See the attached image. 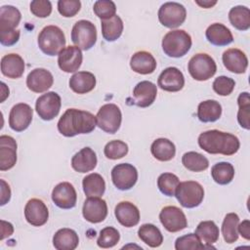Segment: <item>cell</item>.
Here are the masks:
<instances>
[{
    "label": "cell",
    "instance_id": "10",
    "mask_svg": "<svg viewBox=\"0 0 250 250\" xmlns=\"http://www.w3.org/2000/svg\"><path fill=\"white\" fill-rule=\"evenodd\" d=\"M111 180L116 188L128 190L136 185L138 181V171L132 164L120 163L112 168Z\"/></svg>",
    "mask_w": 250,
    "mask_h": 250
},
{
    "label": "cell",
    "instance_id": "9",
    "mask_svg": "<svg viewBox=\"0 0 250 250\" xmlns=\"http://www.w3.org/2000/svg\"><path fill=\"white\" fill-rule=\"evenodd\" d=\"M187 17L186 8L177 2H166L158 10L160 23L168 28H176L184 23Z\"/></svg>",
    "mask_w": 250,
    "mask_h": 250
},
{
    "label": "cell",
    "instance_id": "41",
    "mask_svg": "<svg viewBox=\"0 0 250 250\" xmlns=\"http://www.w3.org/2000/svg\"><path fill=\"white\" fill-rule=\"evenodd\" d=\"M237 104L239 106L237 112V121L239 125L246 129H250V98L248 92H243L238 96Z\"/></svg>",
    "mask_w": 250,
    "mask_h": 250
},
{
    "label": "cell",
    "instance_id": "25",
    "mask_svg": "<svg viewBox=\"0 0 250 250\" xmlns=\"http://www.w3.org/2000/svg\"><path fill=\"white\" fill-rule=\"evenodd\" d=\"M97 155L91 147H84L71 158V167L79 173H87L97 166Z\"/></svg>",
    "mask_w": 250,
    "mask_h": 250
},
{
    "label": "cell",
    "instance_id": "40",
    "mask_svg": "<svg viewBox=\"0 0 250 250\" xmlns=\"http://www.w3.org/2000/svg\"><path fill=\"white\" fill-rule=\"evenodd\" d=\"M211 176L217 184L228 185L234 177V168L229 162H219L213 165Z\"/></svg>",
    "mask_w": 250,
    "mask_h": 250
},
{
    "label": "cell",
    "instance_id": "26",
    "mask_svg": "<svg viewBox=\"0 0 250 250\" xmlns=\"http://www.w3.org/2000/svg\"><path fill=\"white\" fill-rule=\"evenodd\" d=\"M130 66L136 73L150 74L156 68V61L149 52L139 51L131 57Z\"/></svg>",
    "mask_w": 250,
    "mask_h": 250
},
{
    "label": "cell",
    "instance_id": "35",
    "mask_svg": "<svg viewBox=\"0 0 250 250\" xmlns=\"http://www.w3.org/2000/svg\"><path fill=\"white\" fill-rule=\"evenodd\" d=\"M123 31V21L117 15L108 19L102 20V34L104 39L108 42L117 40Z\"/></svg>",
    "mask_w": 250,
    "mask_h": 250
},
{
    "label": "cell",
    "instance_id": "38",
    "mask_svg": "<svg viewBox=\"0 0 250 250\" xmlns=\"http://www.w3.org/2000/svg\"><path fill=\"white\" fill-rule=\"evenodd\" d=\"M239 224V217L235 213H229L226 215L222 224V234L224 240L231 244L238 239L237 227Z\"/></svg>",
    "mask_w": 250,
    "mask_h": 250
},
{
    "label": "cell",
    "instance_id": "39",
    "mask_svg": "<svg viewBox=\"0 0 250 250\" xmlns=\"http://www.w3.org/2000/svg\"><path fill=\"white\" fill-rule=\"evenodd\" d=\"M182 163L189 171L201 172L209 167L208 159L196 151L186 152L182 157Z\"/></svg>",
    "mask_w": 250,
    "mask_h": 250
},
{
    "label": "cell",
    "instance_id": "2",
    "mask_svg": "<svg viewBox=\"0 0 250 250\" xmlns=\"http://www.w3.org/2000/svg\"><path fill=\"white\" fill-rule=\"evenodd\" d=\"M199 146L211 154L232 155L239 149L240 143L236 136L220 130H208L198 137Z\"/></svg>",
    "mask_w": 250,
    "mask_h": 250
},
{
    "label": "cell",
    "instance_id": "51",
    "mask_svg": "<svg viewBox=\"0 0 250 250\" xmlns=\"http://www.w3.org/2000/svg\"><path fill=\"white\" fill-rule=\"evenodd\" d=\"M1 206L5 205L6 203L9 202L10 198H11V189L9 185L3 180L1 179Z\"/></svg>",
    "mask_w": 250,
    "mask_h": 250
},
{
    "label": "cell",
    "instance_id": "22",
    "mask_svg": "<svg viewBox=\"0 0 250 250\" xmlns=\"http://www.w3.org/2000/svg\"><path fill=\"white\" fill-rule=\"evenodd\" d=\"M222 60L225 67L233 73H244L248 66V59L245 53L237 48H230L225 51Z\"/></svg>",
    "mask_w": 250,
    "mask_h": 250
},
{
    "label": "cell",
    "instance_id": "13",
    "mask_svg": "<svg viewBox=\"0 0 250 250\" xmlns=\"http://www.w3.org/2000/svg\"><path fill=\"white\" fill-rule=\"evenodd\" d=\"M33 109L27 104H15L9 114V126L16 132H22L28 128L32 121Z\"/></svg>",
    "mask_w": 250,
    "mask_h": 250
},
{
    "label": "cell",
    "instance_id": "45",
    "mask_svg": "<svg viewBox=\"0 0 250 250\" xmlns=\"http://www.w3.org/2000/svg\"><path fill=\"white\" fill-rule=\"evenodd\" d=\"M206 246L201 242L200 238L195 233H188L180 236L175 241L176 250H188V249H203Z\"/></svg>",
    "mask_w": 250,
    "mask_h": 250
},
{
    "label": "cell",
    "instance_id": "17",
    "mask_svg": "<svg viewBox=\"0 0 250 250\" xmlns=\"http://www.w3.org/2000/svg\"><path fill=\"white\" fill-rule=\"evenodd\" d=\"M156 95L157 88L154 83L146 80L141 81L133 90L132 104L139 107H147L153 104Z\"/></svg>",
    "mask_w": 250,
    "mask_h": 250
},
{
    "label": "cell",
    "instance_id": "21",
    "mask_svg": "<svg viewBox=\"0 0 250 250\" xmlns=\"http://www.w3.org/2000/svg\"><path fill=\"white\" fill-rule=\"evenodd\" d=\"M17 162V143L14 138L6 135L0 137V170L6 171Z\"/></svg>",
    "mask_w": 250,
    "mask_h": 250
},
{
    "label": "cell",
    "instance_id": "18",
    "mask_svg": "<svg viewBox=\"0 0 250 250\" xmlns=\"http://www.w3.org/2000/svg\"><path fill=\"white\" fill-rule=\"evenodd\" d=\"M83 60L81 50L76 46H68L58 55L59 67L67 73L75 72L81 66Z\"/></svg>",
    "mask_w": 250,
    "mask_h": 250
},
{
    "label": "cell",
    "instance_id": "30",
    "mask_svg": "<svg viewBox=\"0 0 250 250\" xmlns=\"http://www.w3.org/2000/svg\"><path fill=\"white\" fill-rule=\"evenodd\" d=\"M150 151L154 158L159 161H169L176 154L175 145L168 139H156L150 146Z\"/></svg>",
    "mask_w": 250,
    "mask_h": 250
},
{
    "label": "cell",
    "instance_id": "44",
    "mask_svg": "<svg viewBox=\"0 0 250 250\" xmlns=\"http://www.w3.org/2000/svg\"><path fill=\"white\" fill-rule=\"evenodd\" d=\"M104 153L106 158L116 160L124 157L128 153V146L120 140H113L105 145Z\"/></svg>",
    "mask_w": 250,
    "mask_h": 250
},
{
    "label": "cell",
    "instance_id": "15",
    "mask_svg": "<svg viewBox=\"0 0 250 250\" xmlns=\"http://www.w3.org/2000/svg\"><path fill=\"white\" fill-rule=\"evenodd\" d=\"M82 214L84 219L92 224L101 223L107 216L106 202L97 196L88 197L84 201Z\"/></svg>",
    "mask_w": 250,
    "mask_h": 250
},
{
    "label": "cell",
    "instance_id": "8",
    "mask_svg": "<svg viewBox=\"0 0 250 250\" xmlns=\"http://www.w3.org/2000/svg\"><path fill=\"white\" fill-rule=\"evenodd\" d=\"M97 126L108 134H114L118 131L122 121L120 108L114 104H105L96 115Z\"/></svg>",
    "mask_w": 250,
    "mask_h": 250
},
{
    "label": "cell",
    "instance_id": "23",
    "mask_svg": "<svg viewBox=\"0 0 250 250\" xmlns=\"http://www.w3.org/2000/svg\"><path fill=\"white\" fill-rule=\"evenodd\" d=\"M117 221L126 228L135 227L140 222V211L138 207L130 201L119 202L114 209Z\"/></svg>",
    "mask_w": 250,
    "mask_h": 250
},
{
    "label": "cell",
    "instance_id": "4",
    "mask_svg": "<svg viewBox=\"0 0 250 250\" xmlns=\"http://www.w3.org/2000/svg\"><path fill=\"white\" fill-rule=\"evenodd\" d=\"M38 46L48 56L59 55L65 46L63 31L56 25L45 26L38 35Z\"/></svg>",
    "mask_w": 250,
    "mask_h": 250
},
{
    "label": "cell",
    "instance_id": "52",
    "mask_svg": "<svg viewBox=\"0 0 250 250\" xmlns=\"http://www.w3.org/2000/svg\"><path fill=\"white\" fill-rule=\"evenodd\" d=\"M237 230H238V234H240L246 240H249L250 239V222H249V220H244V221H242V223L238 224Z\"/></svg>",
    "mask_w": 250,
    "mask_h": 250
},
{
    "label": "cell",
    "instance_id": "33",
    "mask_svg": "<svg viewBox=\"0 0 250 250\" xmlns=\"http://www.w3.org/2000/svg\"><path fill=\"white\" fill-rule=\"evenodd\" d=\"M82 187L84 193L88 197H101L105 190V182L100 174L92 173L83 179Z\"/></svg>",
    "mask_w": 250,
    "mask_h": 250
},
{
    "label": "cell",
    "instance_id": "31",
    "mask_svg": "<svg viewBox=\"0 0 250 250\" xmlns=\"http://www.w3.org/2000/svg\"><path fill=\"white\" fill-rule=\"evenodd\" d=\"M222 114V106L215 100L201 102L197 107V117L201 122H215Z\"/></svg>",
    "mask_w": 250,
    "mask_h": 250
},
{
    "label": "cell",
    "instance_id": "29",
    "mask_svg": "<svg viewBox=\"0 0 250 250\" xmlns=\"http://www.w3.org/2000/svg\"><path fill=\"white\" fill-rule=\"evenodd\" d=\"M78 243V234L71 229H61L53 236V245L57 250H74Z\"/></svg>",
    "mask_w": 250,
    "mask_h": 250
},
{
    "label": "cell",
    "instance_id": "7",
    "mask_svg": "<svg viewBox=\"0 0 250 250\" xmlns=\"http://www.w3.org/2000/svg\"><path fill=\"white\" fill-rule=\"evenodd\" d=\"M71 40L80 50H90L97 41L95 24L86 20L76 21L71 30Z\"/></svg>",
    "mask_w": 250,
    "mask_h": 250
},
{
    "label": "cell",
    "instance_id": "16",
    "mask_svg": "<svg viewBox=\"0 0 250 250\" xmlns=\"http://www.w3.org/2000/svg\"><path fill=\"white\" fill-rule=\"evenodd\" d=\"M24 217L31 226L41 227L47 223L49 211L46 204L41 199L31 198L25 204Z\"/></svg>",
    "mask_w": 250,
    "mask_h": 250
},
{
    "label": "cell",
    "instance_id": "43",
    "mask_svg": "<svg viewBox=\"0 0 250 250\" xmlns=\"http://www.w3.org/2000/svg\"><path fill=\"white\" fill-rule=\"evenodd\" d=\"M120 239L119 231L113 227H105L100 231L97 244L101 248H111L115 246Z\"/></svg>",
    "mask_w": 250,
    "mask_h": 250
},
{
    "label": "cell",
    "instance_id": "54",
    "mask_svg": "<svg viewBox=\"0 0 250 250\" xmlns=\"http://www.w3.org/2000/svg\"><path fill=\"white\" fill-rule=\"evenodd\" d=\"M195 3H196L197 5H199L200 7H202V8L208 9V8H211V7H213L214 5H216V4H217V1H210V0L199 1V0H196Z\"/></svg>",
    "mask_w": 250,
    "mask_h": 250
},
{
    "label": "cell",
    "instance_id": "49",
    "mask_svg": "<svg viewBox=\"0 0 250 250\" xmlns=\"http://www.w3.org/2000/svg\"><path fill=\"white\" fill-rule=\"evenodd\" d=\"M30 12L38 18H47L52 13V4L48 0L31 1Z\"/></svg>",
    "mask_w": 250,
    "mask_h": 250
},
{
    "label": "cell",
    "instance_id": "34",
    "mask_svg": "<svg viewBox=\"0 0 250 250\" xmlns=\"http://www.w3.org/2000/svg\"><path fill=\"white\" fill-rule=\"evenodd\" d=\"M140 239L147 246L155 248L159 247L163 242V235L160 229L152 224H144L138 230Z\"/></svg>",
    "mask_w": 250,
    "mask_h": 250
},
{
    "label": "cell",
    "instance_id": "47",
    "mask_svg": "<svg viewBox=\"0 0 250 250\" xmlns=\"http://www.w3.org/2000/svg\"><path fill=\"white\" fill-rule=\"evenodd\" d=\"M234 86V80L230 77L224 75L217 77L212 84L213 90L220 96H229L233 91Z\"/></svg>",
    "mask_w": 250,
    "mask_h": 250
},
{
    "label": "cell",
    "instance_id": "55",
    "mask_svg": "<svg viewBox=\"0 0 250 250\" xmlns=\"http://www.w3.org/2000/svg\"><path fill=\"white\" fill-rule=\"evenodd\" d=\"M1 100L0 102L3 103L5 101V99L9 96V88L6 86V84L4 82L1 83Z\"/></svg>",
    "mask_w": 250,
    "mask_h": 250
},
{
    "label": "cell",
    "instance_id": "36",
    "mask_svg": "<svg viewBox=\"0 0 250 250\" xmlns=\"http://www.w3.org/2000/svg\"><path fill=\"white\" fill-rule=\"evenodd\" d=\"M21 19V12L14 6L5 5L0 8V31L15 29Z\"/></svg>",
    "mask_w": 250,
    "mask_h": 250
},
{
    "label": "cell",
    "instance_id": "27",
    "mask_svg": "<svg viewBox=\"0 0 250 250\" xmlns=\"http://www.w3.org/2000/svg\"><path fill=\"white\" fill-rule=\"evenodd\" d=\"M205 36L207 40L215 46H227L233 41L230 30L224 24L215 22L206 29Z\"/></svg>",
    "mask_w": 250,
    "mask_h": 250
},
{
    "label": "cell",
    "instance_id": "42",
    "mask_svg": "<svg viewBox=\"0 0 250 250\" xmlns=\"http://www.w3.org/2000/svg\"><path fill=\"white\" fill-rule=\"evenodd\" d=\"M179 184V178L172 173H163L157 179V187L160 192L166 196H175Z\"/></svg>",
    "mask_w": 250,
    "mask_h": 250
},
{
    "label": "cell",
    "instance_id": "24",
    "mask_svg": "<svg viewBox=\"0 0 250 250\" xmlns=\"http://www.w3.org/2000/svg\"><path fill=\"white\" fill-rule=\"evenodd\" d=\"M24 68L23 59L18 54H8L1 59V72L8 78L17 79L21 77Z\"/></svg>",
    "mask_w": 250,
    "mask_h": 250
},
{
    "label": "cell",
    "instance_id": "46",
    "mask_svg": "<svg viewBox=\"0 0 250 250\" xmlns=\"http://www.w3.org/2000/svg\"><path fill=\"white\" fill-rule=\"evenodd\" d=\"M93 11L101 20H108L115 16L116 6L110 0H98L93 6Z\"/></svg>",
    "mask_w": 250,
    "mask_h": 250
},
{
    "label": "cell",
    "instance_id": "20",
    "mask_svg": "<svg viewBox=\"0 0 250 250\" xmlns=\"http://www.w3.org/2000/svg\"><path fill=\"white\" fill-rule=\"evenodd\" d=\"M54 83L52 73L45 68H35L26 77L27 88L34 93H43L50 89Z\"/></svg>",
    "mask_w": 250,
    "mask_h": 250
},
{
    "label": "cell",
    "instance_id": "50",
    "mask_svg": "<svg viewBox=\"0 0 250 250\" xmlns=\"http://www.w3.org/2000/svg\"><path fill=\"white\" fill-rule=\"evenodd\" d=\"M20 39V30L8 29L0 31V42L3 46H12Z\"/></svg>",
    "mask_w": 250,
    "mask_h": 250
},
{
    "label": "cell",
    "instance_id": "6",
    "mask_svg": "<svg viewBox=\"0 0 250 250\" xmlns=\"http://www.w3.org/2000/svg\"><path fill=\"white\" fill-rule=\"evenodd\" d=\"M188 69L193 79L206 81L214 76L217 71V65L211 56L205 53H198L189 60Z\"/></svg>",
    "mask_w": 250,
    "mask_h": 250
},
{
    "label": "cell",
    "instance_id": "11",
    "mask_svg": "<svg viewBox=\"0 0 250 250\" xmlns=\"http://www.w3.org/2000/svg\"><path fill=\"white\" fill-rule=\"evenodd\" d=\"M62 100L58 93L47 92L36 100L35 109L39 117L45 121L54 119L60 112Z\"/></svg>",
    "mask_w": 250,
    "mask_h": 250
},
{
    "label": "cell",
    "instance_id": "14",
    "mask_svg": "<svg viewBox=\"0 0 250 250\" xmlns=\"http://www.w3.org/2000/svg\"><path fill=\"white\" fill-rule=\"evenodd\" d=\"M52 200L61 209H71L76 205L77 193L70 183L62 182L54 188Z\"/></svg>",
    "mask_w": 250,
    "mask_h": 250
},
{
    "label": "cell",
    "instance_id": "48",
    "mask_svg": "<svg viewBox=\"0 0 250 250\" xmlns=\"http://www.w3.org/2000/svg\"><path fill=\"white\" fill-rule=\"evenodd\" d=\"M81 8V2L79 0H59L58 11L65 18L74 17Z\"/></svg>",
    "mask_w": 250,
    "mask_h": 250
},
{
    "label": "cell",
    "instance_id": "28",
    "mask_svg": "<svg viewBox=\"0 0 250 250\" xmlns=\"http://www.w3.org/2000/svg\"><path fill=\"white\" fill-rule=\"evenodd\" d=\"M96 86V77L89 71H78L69 79V87L76 94L91 92Z\"/></svg>",
    "mask_w": 250,
    "mask_h": 250
},
{
    "label": "cell",
    "instance_id": "1",
    "mask_svg": "<svg viewBox=\"0 0 250 250\" xmlns=\"http://www.w3.org/2000/svg\"><path fill=\"white\" fill-rule=\"evenodd\" d=\"M97 126L96 116L89 111L68 108L58 121V130L64 137L89 134Z\"/></svg>",
    "mask_w": 250,
    "mask_h": 250
},
{
    "label": "cell",
    "instance_id": "3",
    "mask_svg": "<svg viewBox=\"0 0 250 250\" xmlns=\"http://www.w3.org/2000/svg\"><path fill=\"white\" fill-rule=\"evenodd\" d=\"M190 35L183 29L167 32L162 39V50L170 58L184 57L191 47Z\"/></svg>",
    "mask_w": 250,
    "mask_h": 250
},
{
    "label": "cell",
    "instance_id": "5",
    "mask_svg": "<svg viewBox=\"0 0 250 250\" xmlns=\"http://www.w3.org/2000/svg\"><path fill=\"white\" fill-rule=\"evenodd\" d=\"M175 196L185 208H194L200 205L204 198L202 186L195 181H186L179 184Z\"/></svg>",
    "mask_w": 250,
    "mask_h": 250
},
{
    "label": "cell",
    "instance_id": "53",
    "mask_svg": "<svg viewBox=\"0 0 250 250\" xmlns=\"http://www.w3.org/2000/svg\"><path fill=\"white\" fill-rule=\"evenodd\" d=\"M14 232V227L11 223L1 220V236L0 239L3 240L7 236H10Z\"/></svg>",
    "mask_w": 250,
    "mask_h": 250
},
{
    "label": "cell",
    "instance_id": "37",
    "mask_svg": "<svg viewBox=\"0 0 250 250\" xmlns=\"http://www.w3.org/2000/svg\"><path fill=\"white\" fill-rule=\"evenodd\" d=\"M229 20L236 29L244 31L250 27V10L245 6H235L229 13Z\"/></svg>",
    "mask_w": 250,
    "mask_h": 250
},
{
    "label": "cell",
    "instance_id": "12",
    "mask_svg": "<svg viewBox=\"0 0 250 250\" xmlns=\"http://www.w3.org/2000/svg\"><path fill=\"white\" fill-rule=\"evenodd\" d=\"M159 220L165 229L170 232H177L188 227L185 213L176 206L162 208L159 213Z\"/></svg>",
    "mask_w": 250,
    "mask_h": 250
},
{
    "label": "cell",
    "instance_id": "19",
    "mask_svg": "<svg viewBox=\"0 0 250 250\" xmlns=\"http://www.w3.org/2000/svg\"><path fill=\"white\" fill-rule=\"evenodd\" d=\"M157 85L164 91L178 92L185 86L184 74L177 67H167L158 76Z\"/></svg>",
    "mask_w": 250,
    "mask_h": 250
},
{
    "label": "cell",
    "instance_id": "32",
    "mask_svg": "<svg viewBox=\"0 0 250 250\" xmlns=\"http://www.w3.org/2000/svg\"><path fill=\"white\" fill-rule=\"evenodd\" d=\"M195 234L206 244V248H213L212 244L219 239L220 230L213 221H202L196 227Z\"/></svg>",
    "mask_w": 250,
    "mask_h": 250
}]
</instances>
